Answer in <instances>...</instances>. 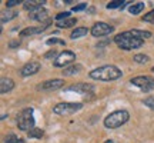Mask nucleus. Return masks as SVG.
Returning <instances> with one entry per match:
<instances>
[{
  "label": "nucleus",
  "mask_w": 154,
  "mask_h": 143,
  "mask_svg": "<svg viewBox=\"0 0 154 143\" xmlns=\"http://www.w3.org/2000/svg\"><path fill=\"white\" fill-rule=\"evenodd\" d=\"M88 76L94 79V80H99V82H113V80H117V79H120L123 76V72L117 66L104 65V66L93 69L88 73Z\"/></svg>",
  "instance_id": "obj_1"
},
{
  "label": "nucleus",
  "mask_w": 154,
  "mask_h": 143,
  "mask_svg": "<svg viewBox=\"0 0 154 143\" xmlns=\"http://www.w3.org/2000/svg\"><path fill=\"white\" fill-rule=\"evenodd\" d=\"M114 43L123 50H136L143 47L144 40L137 37L131 30H128V32H121L117 36H114Z\"/></svg>",
  "instance_id": "obj_2"
},
{
  "label": "nucleus",
  "mask_w": 154,
  "mask_h": 143,
  "mask_svg": "<svg viewBox=\"0 0 154 143\" xmlns=\"http://www.w3.org/2000/svg\"><path fill=\"white\" fill-rule=\"evenodd\" d=\"M130 120V113L127 110L121 109V110H114L111 112L110 115H107L104 117V126L107 129H117V127L123 126L124 123Z\"/></svg>",
  "instance_id": "obj_3"
},
{
  "label": "nucleus",
  "mask_w": 154,
  "mask_h": 143,
  "mask_svg": "<svg viewBox=\"0 0 154 143\" xmlns=\"http://www.w3.org/2000/svg\"><path fill=\"white\" fill-rule=\"evenodd\" d=\"M17 127L22 130V132H29L32 130L34 126V117H33V109L32 107H27L24 109L19 115L17 117Z\"/></svg>",
  "instance_id": "obj_4"
},
{
  "label": "nucleus",
  "mask_w": 154,
  "mask_h": 143,
  "mask_svg": "<svg viewBox=\"0 0 154 143\" xmlns=\"http://www.w3.org/2000/svg\"><path fill=\"white\" fill-rule=\"evenodd\" d=\"M83 103L77 102V103H73V102H61V103H57V105L53 107V113L59 116H67V115H73L79 110H82Z\"/></svg>",
  "instance_id": "obj_5"
},
{
  "label": "nucleus",
  "mask_w": 154,
  "mask_h": 143,
  "mask_svg": "<svg viewBox=\"0 0 154 143\" xmlns=\"http://www.w3.org/2000/svg\"><path fill=\"white\" fill-rule=\"evenodd\" d=\"M130 83L133 86H137L138 89H141L144 93L154 90V79L150 76H136L130 79Z\"/></svg>",
  "instance_id": "obj_6"
},
{
  "label": "nucleus",
  "mask_w": 154,
  "mask_h": 143,
  "mask_svg": "<svg viewBox=\"0 0 154 143\" xmlns=\"http://www.w3.org/2000/svg\"><path fill=\"white\" fill-rule=\"evenodd\" d=\"M76 60V53L72 52V50H64V52H61L60 55L57 56V59L53 62V66L54 67H67L70 66L73 62Z\"/></svg>",
  "instance_id": "obj_7"
},
{
  "label": "nucleus",
  "mask_w": 154,
  "mask_h": 143,
  "mask_svg": "<svg viewBox=\"0 0 154 143\" xmlns=\"http://www.w3.org/2000/svg\"><path fill=\"white\" fill-rule=\"evenodd\" d=\"M113 32H114V27L106 22L94 23L93 26H91V29H90V33L94 37H103V36H107V34L113 33Z\"/></svg>",
  "instance_id": "obj_8"
},
{
  "label": "nucleus",
  "mask_w": 154,
  "mask_h": 143,
  "mask_svg": "<svg viewBox=\"0 0 154 143\" xmlns=\"http://www.w3.org/2000/svg\"><path fill=\"white\" fill-rule=\"evenodd\" d=\"M64 86V80L63 79H50V80H46V82L40 83L37 86V90H46V92H50V90H57Z\"/></svg>",
  "instance_id": "obj_9"
},
{
  "label": "nucleus",
  "mask_w": 154,
  "mask_h": 143,
  "mask_svg": "<svg viewBox=\"0 0 154 143\" xmlns=\"http://www.w3.org/2000/svg\"><path fill=\"white\" fill-rule=\"evenodd\" d=\"M50 23H51V20H46V22L43 23V26L40 24V26H36V27H26L23 29L22 32H20V36L22 37H29V36H34V34H38L42 33V32H44L46 29L50 26Z\"/></svg>",
  "instance_id": "obj_10"
},
{
  "label": "nucleus",
  "mask_w": 154,
  "mask_h": 143,
  "mask_svg": "<svg viewBox=\"0 0 154 143\" xmlns=\"http://www.w3.org/2000/svg\"><path fill=\"white\" fill-rule=\"evenodd\" d=\"M40 63L38 62H29V63H26L24 66L20 69V75H22L23 77H29V76H33V75H36L38 70H40Z\"/></svg>",
  "instance_id": "obj_11"
},
{
  "label": "nucleus",
  "mask_w": 154,
  "mask_h": 143,
  "mask_svg": "<svg viewBox=\"0 0 154 143\" xmlns=\"http://www.w3.org/2000/svg\"><path fill=\"white\" fill-rule=\"evenodd\" d=\"M66 90H70V92H76V93L84 94V93H93L94 92V86L90 84V83H76V84H72L69 86Z\"/></svg>",
  "instance_id": "obj_12"
},
{
  "label": "nucleus",
  "mask_w": 154,
  "mask_h": 143,
  "mask_svg": "<svg viewBox=\"0 0 154 143\" xmlns=\"http://www.w3.org/2000/svg\"><path fill=\"white\" fill-rule=\"evenodd\" d=\"M14 89V82L13 79L10 77H2V82H0V93L2 94H6L11 92Z\"/></svg>",
  "instance_id": "obj_13"
},
{
  "label": "nucleus",
  "mask_w": 154,
  "mask_h": 143,
  "mask_svg": "<svg viewBox=\"0 0 154 143\" xmlns=\"http://www.w3.org/2000/svg\"><path fill=\"white\" fill-rule=\"evenodd\" d=\"M44 0H27V2H23V7L29 11H34L37 9H42L44 6Z\"/></svg>",
  "instance_id": "obj_14"
},
{
  "label": "nucleus",
  "mask_w": 154,
  "mask_h": 143,
  "mask_svg": "<svg viewBox=\"0 0 154 143\" xmlns=\"http://www.w3.org/2000/svg\"><path fill=\"white\" fill-rule=\"evenodd\" d=\"M47 13H49V11L46 10L44 7H42V9H37V10H34V11H30V13H29V17H30L32 20H36V22H42L44 19H47Z\"/></svg>",
  "instance_id": "obj_15"
},
{
  "label": "nucleus",
  "mask_w": 154,
  "mask_h": 143,
  "mask_svg": "<svg viewBox=\"0 0 154 143\" xmlns=\"http://www.w3.org/2000/svg\"><path fill=\"white\" fill-rule=\"evenodd\" d=\"M82 70H83L82 65H70V66L64 67V69L61 70V75H63V76H73V75L80 73Z\"/></svg>",
  "instance_id": "obj_16"
},
{
  "label": "nucleus",
  "mask_w": 154,
  "mask_h": 143,
  "mask_svg": "<svg viewBox=\"0 0 154 143\" xmlns=\"http://www.w3.org/2000/svg\"><path fill=\"white\" fill-rule=\"evenodd\" d=\"M90 32L87 27H76L74 30L72 32V34H70V37L73 39V40H76V39H80V37H84V36H87V33Z\"/></svg>",
  "instance_id": "obj_17"
},
{
  "label": "nucleus",
  "mask_w": 154,
  "mask_h": 143,
  "mask_svg": "<svg viewBox=\"0 0 154 143\" xmlns=\"http://www.w3.org/2000/svg\"><path fill=\"white\" fill-rule=\"evenodd\" d=\"M144 7H146V5H144L143 2H137V3H133V5L128 7V11L131 13L133 16H137V14H140V13L144 10Z\"/></svg>",
  "instance_id": "obj_18"
},
{
  "label": "nucleus",
  "mask_w": 154,
  "mask_h": 143,
  "mask_svg": "<svg viewBox=\"0 0 154 143\" xmlns=\"http://www.w3.org/2000/svg\"><path fill=\"white\" fill-rule=\"evenodd\" d=\"M19 16V13L14 10L11 11H5V13H2V17H0V23L2 24H5L6 22H10V20H13V19H16V17Z\"/></svg>",
  "instance_id": "obj_19"
},
{
  "label": "nucleus",
  "mask_w": 154,
  "mask_h": 143,
  "mask_svg": "<svg viewBox=\"0 0 154 143\" xmlns=\"http://www.w3.org/2000/svg\"><path fill=\"white\" fill-rule=\"evenodd\" d=\"M130 2L128 0H114V2H110V3H107V9H123V7H126Z\"/></svg>",
  "instance_id": "obj_20"
},
{
  "label": "nucleus",
  "mask_w": 154,
  "mask_h": 143,
  "mask_svg": "<svg viewBox=\"0 0 154 143\" xmlns=\"http://www.w3.org/2000/svg\"><path fill=\"white\" fill-rule=\"evenodd\" d=\"M76 23H77L76 17H70V19H66V20H63V22H59L57 23V27L59 29H69V27H73Z\"/></svg>",
  "instance_id": "obj_21"
},
{
  "label": "nucleus",
  "mask_w": 154,
  "mask_h": 143,
  "mask_svg": "<svg viewBox=\"0 0 154 143\" xmlns=\"http://www.w3.org/2000/svg\"><path fill=\"white\" fill-rule=\"evenodd\" d=\"M27 136L30 139H42L44 136V132L43 129H40V127H33L32 130L27 132Z\"/></svg>",
  "instance_id": "obj_22"
},
{
  "label": "nucleus",
  "mask_w": 154,
  "mask_h": 143,
  "mask_svg": "<svg viewBox=\"0 0 154 143\" xmlns=\"http://www.w3.org/2000/svg\"><path fill=\"white\" fill-rule=\"evenodd\" d=\"M131 32L136 34L137 37L143 39V40H146V39H150V37H151V32H149V30H138V29H133Z\"/></svg>",
  "instance_id": "obj_23"
},
{
  "label": "nucleus",
  "mask_w": 154,
  "mask_h": 143,
  "mask_svg": "<svg viewBox=\"0 0 154 143\" xmlns=\"http://www.w3.org/2000/svg\"><path fill=\"white\" fill-rule=\"evenodd\" d=\"M133 60L136 62V63H138V65H144V63L150 62V57L147 55H136L133 57Z\"/></svg>",
  "instance_id": "obj_24"
},
{
  "label": "nucleus",
  "mask_w": 154,
  "mask_h": 143,
  "mask_svg": "<svg viewBox=\"0 0 154 143\" xmlns=\"http://www.w3.org/2000/svg\"><path fill=\"white\" fill-rule=\"evenodd\" d=\"M143 105L147 106L149 109L154 110V94H151V96H149V97H146V99L143 100Z\"/></svg>",
  "instance_id": "obj_25"
},
{
  "label": "nucleus",
  "mask_w": 154,
  "mask_h": 143,
  "mask_svg": "<svg viewBox=\"0 0 154 143\" xmlns=\"http://www.w3.org/2000/svg\"><path fill=\"white\" fill-rule=\"evenodd\" d=\"M46 43L50 44V46H51V44H60V46H64L66 42H64V40H61V39H57V37H50V39L46 40Z\"/></svg>",
  "instance_id": "obj_26"
},
{
  "label": "nucleus",
  "mask_w": 154,
  "mask_h": 143,
  "mask_svg": "<svg viewBox=\"0 0 154 143\" xmlns=\"http://www.w3.org/2000/svg\"><path fill=\"white\" fill-rule=\"evenodd\" d=\"M54 19L57 20V23L63 22V20H66V19H70V11H61V13H59V14H56Z\"/></svg>",
  "instance_id": "obj_27"
},
{
  "label": "nucleus",
  "mask_w": 154,
  "mask_h": 143,
  "mask_svg": "<svg viewBox=\"0 0 154 143\" xmlns=\"http://www.w3.org/2000/svg\"><path fill=\"white\" fill-rule=\"evenodd\" d=\"M19 139L20 138H17L14 133H9L5 138V143H19Z\"/></svg>",
  "instance_id": "obj_28"
},
{
  "label": "nucleus",
  "mask_w": 154,
  "mask_h": 143,
  "mask_svg": "<svg viewBox=\"0 0 154 143\" xmlns=\"http://www.w3.org/2000/svg\"><path fill=\"white\" fill-rule=\"evenodd\" d=\"M60 55V53H57V50L56 49H51V50H49L46 55H44V59H47V60H50V59H57V56Z\"/></svg>",
  "instance_id": "obj_29"
},
{
  "label": "nucleus",
  "mask_w": 154,
  "mask_h": 143,
  "mask_svg": "<svg viewBox=\"0 0 154 143\" xmlns=\"http://www.w3.org/2000/svg\"><path fill=\"white\" fill-rule=\"evenodd\" d=\"M143 20H144V22H149V23H153V24H154V9H153V10H150L149 13H146V14H144Z\"/></svg>",
  "instance_id": "obj_30"
},
{
  "label": "nucleus",
  "mask_w": 154,
  "mask_h": 143,
  "mask_svg": "<svg viewBox=\"0 0 154 143\" xmlns=\"http://www.w3.org/2000/svg\"><path fill=\"white\" fill-rule=\"evenodd\" d=\"M86 7H87V3H79V5L73 6L72 10H73V11H82V10H84Z\"/></svg>",
  "instance_id": "obj_31"
},
{
  "label": "nucleus",
  "mask_w": 154,
  "mask_h": 143,
  "mask_svg": "<svg viewBox=\"0 0 154 143\" xmlns=\"http://www.w3.org/2000/svg\"><path fill=\"white\" fill-rule=\"evenodd\" d=\"M22 3L20 0H9V2H6V7L7 9H10V7H14V6H19Z\"/></svg>",
  "instance_id": "obj_32"
},
{
  "label": "nucleus",
  "mask_w": 154,
  "mask_h": 143,
  "mask_svg": "<svg viewBox=\"0 0 154 143\" xmlns=\"http://www.w3.org/2000/svg\"><path fill=\"white\" fill-rule=\"evenodd\" d=\"M19 46H20V40H11L9 43V47H11V49H16Z\"/></svg>",
  "instance_id": "obj_33"
},
{
  "label": "nucleus",
  "mask_w": 154,
  "mask_h": 143,
  "mask_svg": "<svg viewBox=\"0 0 154 143\" xmlns=\"http://www.w3.org/2000/svg\"><path fill=\"white\" fill-rule=\"evenodd\" d=\"M104 143H114V142H113V140H110V139H109V140H106Z\"/></svg>",
  "instance_id": "obj_34"
},
{
  "label": "nucleus",
  "mask_w": 154,
  "mask_h": 143,
  "mask_svg": "<svg viewBox=\"0 0 154 143\" xmlns=\"http://www.w3.org/2000/svg\"><path fill=\"white\" fill-rule=\"evenodd\" d=\"M19 143H26V142H24L23 139H19Z\"/></svg>",
  "instance_id": "obj_35"
},
{
  "label": "nucleus",
  "mask_w": 154,
  "mask_h": 143,
  "mask_svg": "<svg viewBox=\"0 0 154 143\" xmlns=\"http://www.w3.org/2000/svg\"><path fill=\"white\" fill-rule=\"evenodd\" d=\"M151 70H153V72H154V67H153V69H151Z\"/></svg>",
  "instance_id": "obj_36"
}]
</instances>
